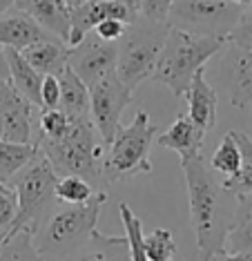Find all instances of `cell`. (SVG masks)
<instances>
[{"label": "cell", "mask_w": 252, "mask_h": 261, "mask_svg": "<svg viewBox=\"0 0 252 261\" xmlns=\"http://www.w3.org/2000/svg\"><path fill=\"white\" fill-rule=\"evenodd\" d=\"M185 183H188L190 201V223L196 237L199 259L208 261L219 252H225L223 243L232 221V212H225L221 205V186L212 179V170L208 168L201 154L181 161Z\"/></svg>", "instance_id": "6da1fadb"}, {"label": "cell", "mask_w": 252, "mask_h": 261, "mask_svg": "<svg viewBox=\"0 0 252 261\" xmlns=\"http://www.w3.org/2000/svg\"><path fill=\"white\" fill-rule=\"evenodd\" d=\"M34 143L49 159L54 172L58 176H83L98 190L105 186L103 161H105V143L96 132L92 118L85 121H71L67 134L52 141L36 134ZM103 192V190H98Z\"/></svg>", "instance_id": "7a4b0ae2"}, {"label": "cell", "mask_w": 252, "mask_h": 261, "mask_svg": "<svg viewBox=\"0 0 252 261\" xmlns=\"http://www.w3.org/2000/svg\"><path fill=\"white\" fill-rule=\"evenodd\" d=\"M225 45V38L201 36V34L170 27L165 43L161 47L152 79L161 85H165L174 98H183L194 74L203 69V65L214 54H219Z\"/></svg>", "instance_id": "3957f363"}, {"label": "cell", "mask_w": 252, "mask_h": 261, "mask_svg": "<svg viewBox=\"0 0 252 261\" xmlns=\"http://www.w3.org/2000/svg\"><path fill=\"white\" fill-rule=\"evenodd\" d=\"M105 201V192H96L87 203L67 205L56 212L52 210L34 232L40 254L45 259H69L96 230Z\"/></svg>", "instance_id": "277c9868"}, {"label": "cell", "mask_w": 252, "mask_h": 261, "mask_svg": "<svg viewBox=\"0 0 252 261\" xmlns=\"http://www.w3.org/2000/svg\"><path fill=\"white\" fill-rule=\"evenodd\" d=\"M167 29V22H154L139 16L132 25H128L123 38L116 43L118 54L114 72L130 92H134L143 81L152 79Z\"/></svg>", "instance_id": "5b68a950"}, {"label": "cell", "mask_w": 252, "mask_h": 261, "mask_svg": "<svg viewBox=\"0 0 252 261\" xmlns=\"http://www.w3.org/2000/svg\"><path fill=\"white\" fill-rule=\"evenodd\" d=\"M159 127L149 121L147 112H136L134 121L128 127H118L116 136L110 145L103 161L105 183L128 181L139 174H149V150L157 141Z\"/></svg>", "instance_id": "8992f818"}, {"label": "cell", "mask_w": 252, "mask_h": 261, "mask_svg": "<svg viewBox=\"0 0 252 261\" xmlns=\"http://www.w3.org/2000/svg\"><path fill=\"white\" fill-rule=\"evenodd\" d=\"M56 181L58 174L54 172L49 159L38 150L32 161L9 181L18 197V215L9 232H16L20 228H29L34 232L38 230V225L45 221L56 203V192H54Z\"/></svg>", "instance_id": "52a82bcc"}, {"label": "cell", "mask_w": 252, "mask_h": 261, "mask_svg": "<svg viewBox=\"0 0 252 261\" xmlns=\"http://www.w3.org/2000/svg\"><path fill=\"white\" fill-rule=\"evenodd\" d=\"M243 11L245 7L230 0H174L167 14V25L228 40V34L239 22Z\"/></svg>", "instance_id": "ba28073f"}, {"label": "cell", "mask_w": 252, "mask_h": 261, "mask_svg": "<svg viewBox=\"0 0 252 261\" xmlns=\"http://www.w3.org/2000/svg\"><path fill=\"white\" fill-rule=\"evenodd\" d=\"M130 100L132 92L118 81L116 72L107 74L105 79L89 87V118L103 139L105 147L114 141L118 127H121V114L130 105Z\"/></svg>", "instance_id": "9c48e42d"}, {"label": "cell", "mask_w": 252, "mask_h": 261, "mask_svg": "<svg viewBox=\"0 0 252 261\" xmlns=\"http://www.w3.org/2000/svg\"><path fill=\"white\" fill-rule=\"evenodd\" d=\"M116 54H118L116 43H110V40L87 34L79 45L69 47L67 67L87 87H92L116 69Z\"/></svg>", "instance_id": "30bf717a"}, {"label": "cell", "mask_w": 252, "mask_h": 261, "mask_svg": "<svg viewBox=\"0 0 252 261\" xmlns=\"http://www.w3.org/2000/svg\"><path fill=\"white\" fill-rule=\"evenodd\" d=\"M36 105L14 90L9 81L0 79V139L11 143H34Z\"/></svg>", "instance_id": "8fae6325"}, {"label": "cell", "mask_w": 252, "mask_h": 261, "mask_svg": "<svg viewBox=\"0 0 252 261\" xmlns=\"http://www.w3.org/2000/svg\"><path fill=\"white\" fill-rule=\"evenodd\" d=\"M105 18L123 20L125 25H132L139 18V11L128 0H112V3H98V0H87L83 5L71 7L69 16V38L67 47L79 45L87 34H92L96 25Z\"/></svg>", "instance_id": "7c38bea8"}, {"label": "cell", "mask_w": 252, "mask_h": 261, "mask_svg": "<svg viewBox=\"0 0 252 261\" xmlns=\"http://www.w3.org/2000/svg\"><path fill=\"white\" fill-rule=\"evenodd\" d=\"M221 69H223V83L228 87V98L232 108H252V51L230 45Z\"/></svg>", "instance_id": "4fadbf2b"}, {"label": "cell", "mask_w": 252, "mask_h": 261, "mask_svg": "<svg viewBox=\"0 0 252 261\" xmlns=\"http://www.w3.org/2000/svg\"><path fill=\"white\" fill-rule=\"evenodd\" d=\"M47 38H56V36H52L47 29L40 27L22 9L11 7L9 11H5L0 16V45L3 47H11V49L20 51L29 45L38 43V40H47Z\"/></svg>", "instance_id": "5bb4252c"}, {"label": "cell", "mask_w": 252, "mask_h": 261, "mask_svg": "<svg viewBox=\"0 0 252 261\" xmlns=\"http://www.w3.org/2000/svg\"><path fill=\"white\" fill-rule=\"evenodd\" d=\"M16 7L29 14L52 36L67 43L71 7L65 0H16Z\"/></svg>", "instance_id": "9a60e30c"}, {"label": "cell", "mask_w": 252, "mask_h": 261, "mask_svg": "<svg viewBox=\"0 0 252 261\" xmlns=\"http://www.w3.org/2000/svg\"><path fill=\"white\" fill-rule=\"evenodd\" d=\"M185 100H188V116L192 121L199 125L203 132L214 127L217 123V103H219V96H217V90L206 81V74L203 69L194 74V79L190 81V87L185 92Z\"/></svg>", "instance_id": "2e32d148"}, {"label": "cell", "mask_w": 252, "mask_h": 261, "mask_svg": "<svg viewBox=\"0 0 252 261\" xmlns=\"http://www.w3.org/2000/svg\"><path fill=\"white\" fill-rule=\"evenodd\" d=\"M203 136H206V132H203L188 114H179L167 132L157 134L154 143L161 147H167V150H174L181 156V161H185V159H192V156H196V154H201Z\"/></svg>", "instance_id": "e0dca14e"}, {"label": "cell", "mask_w": 252, "mask_h": 261, "mask_svg": "<svg viewBox=\"0 0 252 261\" xmlns=\"http://www.w3.org/2000/svg\"><path fill=\"white\" fill-rule=\"evenodd\" d=\"M67 261H130L128 237H107L94 230Z\"/></svg>", "instance_id": "ac0fdd59"}, {"label": "cell", "mask_w": 252, "mask_h": 261, "mask_svg": "<svg viewBox=\"0 0 252 261\" xmlns=\"http://www.w3.org/2000/svg\"><path fill=\"white\" fill-rule=\"evenodd\" d=\"M20 54L36 72L45 76V74H58L67 67L69 47L67 43H63L58 38H47L20 49Z\"/></svg>", "instance_id": "d6986e66"}, {"label": "cell", "mask_w": 252, "mask_h": 261, "mask_svg": "<svg viewBox=\"0 0 252 261\" xmlns=\"http://www.w3.org/2000/svg\"><path fill=\"white\" fill-rule=\"evenodd\" d=\"M225 252L252 254V194H237L232 221L223 243Z\"/></svg>", "instance_id": "ffe728a7"}, {"label": "cell", "mask_w": 252, "mask_h": 261, "mask_svg": "<svg viewBox=\"0 0 252 261\" xmlns=\"http://www.w3.org/2000/svg\"><path fill=\"white\" fill-rule=\"evenodd\" d=\"M56 76H58V85H61L58 108L71 121H85V118H89V87L69 67H65Z\"/></svg>", "instance_id": "44dd1931"}, {"label": "cell", "mask_w": 252, "mask_h": 261, "mask_svg": "<svg viewBox=\"0 0 252 261\" xmlns=\"http://www.w3.org/2000/svg\"><path fill=\"white\" fill-rule=\"evenodd\" d=\"M5 54H7V63H9V83L14 85V90L22 98H27L32 105H40V81H43V74L36 72L18 49L5 47Z\"/></svg>", "instance_id": "7402d4cb"}, {"label": "cell", "mask_w": 252, "mask_h": 261, "mask_svg": "<svg viewBox=\"0 0 252 261\" xmlns=\"http://www.w3.org/2000/svg\"><path fill=\"white\" fill-rule=\"evenodd\" d=\"M0 261H45V257L36 248L34 230L20 228L16 232L5 234L0 243Z\"/></svg>", "instance_id": "603a6c76"}, {"label": "cell", "mask_w": 252, "mask_h": 261, "mask_svg": "<svg viewBox=\"0 0 252 261\" xmlns=\"http://www.w3.org/2000/svg\"><path fill=\"white\" fill-rule=\"evenodd\" d=\"M38 152L36 143H11L0 139V181L9 183Z\"/></svg>", "instance_id": "cb8c5ba5"}, {"label": "cell", "mask_w": 252, "mask_h": 261, "mask_svg": "<svg viewBox=\"0 0 252 261\" xmlns=\"http://www.w3.org/2000/svg\"><path fill=\"white\" fill-rule=\"evenodd\" d=\"M54 192H56V201H61L65 205H81V203H87L98 190L89 181L83 179V176L67 174V176H58Z\"/></svg>", "instance_id": "d4e9b609"}, {"label": "cell", "mask_w": 252, "mask_h": 261, "mask_svg": "<svg viewBox=\"0 0 252 261\" xmlns=\"http://www.w3.org/2000/svg\"><path fill=\"white\" fill-rule=\"evenodd\" d=\"M241 163H243L241 150H239V145H237L232 132H228L223 139H221L219 147L214 150L212 161H210V168H212L214 172H219V174H223V176H230V174H235V172L241 168Z\"/></svg>", "instance_id": "484cf974"}, {"label": "cell", "mask_w": 252, "mask_h": 261, "mask_svg": "<svg viewBox=\"0 0 252 261\" xmlns=\"http://www.w3.org/2000/svg\"><path fill=\"white\" fill-rule=\"evenodd\" d=\"M71 125V118L65 114L61 108H49V110H40L38 118H36V132L34 136H43V139H61L67 134V129Z\"/></svg>", "instance_id": "4316f807"}, {"label": "cell", "mask_w": 252, "mask_h": 261, "mask_svg": "<svg viewBox=\"0 0 252 261\" xmlns=\"http://www.w3.org/2000/svg\"><path fill=\"white\" fill-rule=\"evenodd\" d=\"M143 248H145L147 261H174L177 254V243L170 230L157 228L143 239Z\"/></svg>", "instance_id": "83f0119b"}, {"label": "cell", "mask_w": 252, "mask_h": 261, "mask_svg": "<svg viewBox=\"0 0 252 261\" xmlns=\"http://www.w3.org/2000/svg\"><path fill=\"white\" fill-rule=\"evenodd\" d=\"M18 215V197L9 183L0 181V234H7Z\"/></svg>", "instance_id": "f1b7e54d"}, {"label": "cell", "mask_w": 252, "mask_h": 261, "mask_svg": "<svg viewBox=\"0 0 252 261\" xmlns=\"http://www.w3.org/2000/svg\"><path fill=\"white\" fill-rule=\"evenodd\" d=\"M221 190L230 194H252V165L250 163H241L235 174L225 176L221 183Z\"/></svg>", "instance_id": "f546056e"}, {"label": "cell", "mask_w": 252, "mask_h": 261, "mask_svg": "<svg viewBox=\"0 0 252 261\" xmlns=\"http://www.w3.org/2000/svg\"><path fill=\"white\" fill-rule=\"evenodd\" d=\"M139 16L154 22H167V14L174 0H134Z\"/></svg>", "instance_id": "4dcf8cb0"}, {"label": "cell", "mask_w": 252, "mask_h": 261, "mask_svg": "<svg viewBox=\"0 0 252 261\" xmlns=\"http://www.w3.org/2000/svg\"><path fill=\"white\" fill-rule=\"evenodd\" d=\"M228 43L252 51V14H245L243 11L239 22L232 27V32L228 34Z\"/></svg>", "instance_id": "1f68e13d"}, {"label": "cell", "mask_w": 252, "mask_h": 261, "mask_svg": "<svg viewBox=\"0 0 252 261\" xmlns=\"http://www.w3.org/2000/svg\"><path fill=\"white\" fill-rule=\"evenodd\" d=\"M61 100V85H58V76L56 74H45L40 81V108L49 110L58 108Z\"/></svg>", "instance_id": "d6a6232c"}, {"label": "cell", "mask_w": 252, "mask_h": 261, "mask_svg": "<svg viewBox=\"0 0 252 261\" xmlns=\"http://www.w3.org/2000/svg\"><path fill=\"white\" fill-rule=\"evenodd\" d=\"M125 29H128V25H125L123 20H116V18H105L100 20L98 25H96V36L103 38V40H110V43H118V40L123 38Z\"/></svg>", "instance_id": "836d02e7"}, {"label": "cell", "mask_w": 252, "mask_h": 261, "mask_svg": "<svg viewBox=\"0 0 252 261\" xmlns=\"http://www.w3.org/2000/svg\"><path fill=\"white\" fill-rule=\"evenodd\" d=\"M232 136H235L239 150H241L243 163H250L252 165V139L245 132H239V129H232Z\"/></svg>", "instance_id": "e575fe53"}, {"label": "cell", "mask_w": 252, "mask_h": 261, "mask_svg": "<svg viewBox=\"0 0 252 261\" xmlns=\"http://www.w3.org/2000/svg\"><path fill=\"white\" fill-rule=\"evenodd\" d=\"M208 261H252V254L248 252H219Z\"/></svg>", "instance_id": "d590c367"}, {"label": "cell", "mask_w": 252, "mask_h": 261, "mask_svg": "<svg viewBox=\"0 0 252 261\" xmlns=\"http://www.w3.org/2000/svg\"><path fill=\"white\" fill-rule=\"evenodd\" d=\"M0 79L9 81V63H7V54H5L3 45H0Z\"/></svg>", "instance_id": "8d00e7d4"}, {"label": "cell", "mask_w": 252, "mask_h": 261, "mask_svg": "<svg viewBox=\"0 0 252 261\" xmlns=\"http://www.w3.org/2000/svg\"><path fill=\"white\" fill-rule=\"evenodd\" d=\"M14 5H16V0H0V16H3L5 11H9Z\"/></svg>", "instance_id": "74e56055"}, {"label": "cell", "mask_w": 252, "mask_h": 261, "mask_svg": "<svg viewBox=\"0 0 252 261\" xmlns=\"http://www.w3.org/2000/svg\"><path fill=\"white\" fill-rule=\"evenodd\" d=\"M65 3H67L69 7H76V5H83V3H87V0H65Z\"/></svg>", "instance_id": "f35d334b"}, {"label": "cell", "mask_w": 252, "mask_h": 261, "mask_svg": "<svg viewBox=\"0 0 252 261\" xmlns=\"http://www.w3.org/2000/svg\"><path fill=\"white\" fill-rule=\"evenodd\" d=\"M230 3H237V5H241V7H248V5H252V0H230Z\"/></svg>", "instance_id": "ab89813d"}]
</instances>
